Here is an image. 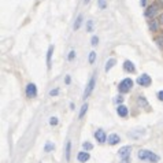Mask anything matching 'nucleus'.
Masks as SVG:
<instances>
[{
  "label": "nucleus",
  "instance_id": "f3484780",
  "mask_svg": "<svg viewBox=\"0 0 163 163\" xmlns=\"http://www.w3.org/2000/svg\"><path fill=\"white\" fill-rule=\"evenodd\" d=\"M70 152H71V143L67 141V144H66V159L67 160L70 159Z\"/></svg>",
  "mask_w": 163,
  "mask_h": 163
},
{
  "label": "nucleus",
  "instance_id": "dca6fc26",
  "mask_svg": "<svg viewBox=\"0 0 163 163\" xmlns=\"http://www.w3.org/2000/svg\"><path fill=\"white\" fill-rule=\"evenodd\" d=\"M158 26H159V22L158 21H151V23H149V29H151V32H156L158 30Z\"/></svg>",
  "mask_w": 163,
  "mask_h": 163
},
{
  "label": "nucleus",
  "instance_id": "c756f323",
  "mask_svg": "<svg viewBox=\"0 0 163 163\" xmlns=\"http://www.w3.org/2000/svg\"><path fill=\"white\" fill-rule=\"evenodd\" d=\"M115 102H116V103H119V104H121V103H122V102H123V97H122V96H116Z\"/></svg>",
  "mask_w": 163,
  "mask_h": 163
},
{
  "label": "nucleus",
  "instance_id": "7c9ffc66",
  "mask_svg": "<svg viewBox=\"0 0 163 163\" xmlns=\"http://www.w3.org/2000/svg\"><path fill=\"white\" fill-rule=\"evenodd\" d=\"M158 97H159V100H162L163 102V91H160L159 93H158Z\"/></svg>",
  "mask_w": 163,
  "mask_h": 163
},
{
  "label": "nucleus",
  "instance_id": "f704fd0d",
  "mask_svg": "<svg viewBox=\"0 0 163 163\" xmlns=\"http://www.w3.org/2000/svg\"><path fill=\"white\" fill-rule=\"evenodd\" d=\"M159 22H160V23H163V14L160 15V21H159Z\"/></svg>",
  "mask_w": 163,
  "mask_h": 163
},
{
  "label": "nucleus",
  "instance_id": "6e6552de",
  "mask_svg": "<svg viewBox=\"0 0 163 163\" xmlns=\"http://www.w3.org/2000/svg\"><path fill=\"white\" fill-rule=\"evenodd\" d=\"M95 137H96V140L99 141V143H106V140H107V136H106V132L102 129L96 130L95 132Z\"/></svg>",
  "mask_w": 163,
  "mask_h": 163
},
{
  "label": "nucleus",
  "instance_id": "cd10ccee",
  "mask_svg": "<svg viewBox=\"0 0 163 163\" xmlns=\"http://www.w3.org/2000/svg\"><path fill=\"white\" fill-rule=\"evenodd\" d=\"M156 44L159 45V47H163V37H159V39H156Z\"/></svg>",
  "mask_w": 163,
  "mask_h": 163
},
{
  "label": "nucleus",
  "instance_id": "2eb2a0df",
  "mask_svg": "<svg viewBox=\"0 0 163 163\" xmlns=\"http://www.w3.org/2000/svg\"><path fill=\"white\" fill-rule=\"evenodd\" d=\"M115 63H116V61L114 58H110L107 61V63H106V71H110L111 69H113L114 66H115Z\"/></svg>",
  "mask_w": 163,
  "mask_h": 163
},
{
  "label": "nucleus",
  "instance_id": "0eeeda50",
  "mask_svg": "<svg viewBox=\"0 0 163 163\" xmlns=\"http://www.w3.org/2000/svg\"><path fill=\"white\" fill-rule=\"evenodd\" d=\"M156 14H158V6H156V4L149 6L148 9H147V11H145V17L147 18H154Z\"/></svg>",
  "mask_w": 163,
  "mask_h": 163
},
{
  "label": "nucleus",
  "instance_id": "20e7f679",
  "mask_svg": "<svg viewBox=\"0 0 163 163\" xmlns=\"http://www.w3.org/2000/svg\"><path fill=\"white\" fill-rule=\"evenodd\" d=\"M151 82H152V80L148 74H141V75H138V78H137V84L140 86H148V85H151Z\"/></svg>",
  "mask_w": 163,
  "mask_h": 163
},
{
  "label": "nucleus",
  "instance_id": "473e14b6",
  "mask_svg": "<svg viewBox=\"0 0 163 163\" xmlns=\"http://www.w3.org/2000/svg\"><path fill=\"white\" fill-rule=\"evenodd\" d=\"M70 81H71V80H70V75H66V84H67V85L70 84Z\"/></svg>",
  "mask_w": 163,
  "mask_h": 163
},
{
  "label": "nucleus",
  "instance_id": "c9c22d12",
  "mask_svg": "<svg viewBox=\"0 0 163 163\" xmlns=\"http://www.w3.org/2000/svg\"><path fill=\"white\" fill-rule=\"evenodd\" d=\"M89 2H91V0H84V3H85V4H88Z\"/></svg>",
  "mask_w": 163,
  "mask_h": 163
},
{
  "label": "nucleus",
  "instance_id": "72a5a7b5",
  "mask_svg": "<svg viewBox=\"0 0 163 163\" xmlns=\"http://www.w3.org/2000/svg\"><path fill=\"white\" fill-rule=\"evenodd\" d=\"M145 2H147V0H141V6H143V7L145 6Z\"/></svg>",
  "mask_w": 163,
  "mask_h": 163
},
{
  "label": "nucleus",
  "instance_id": "9d476101",
  "mask_svg": "<svg viewBox=\"0 0 163 163\" xmlns=\"http://www.w3.org/2000/svg\"><path fill=\"white\" fill-rule=\"evenodd\" d=\"M116 113H118L119 116H122V118H125V116L127 115V113H129V110H127L126 106L123 104H119L118 107H116Z\"/></svg>",
  "mask_w": 163,
  "mask_h": 163
},
{
  "label": "nucleus",
  "instance_id": "2f4dec72",
  "mask_svg": "<svg viewBox=\"0 0 163 163\" xmlns=\"http://www.w3.org/2000/svg\"><path fill=\"white\" fill-rule=\"evenodd\" d=\"M130 162V158H125V159H122L121 163H129Z\"/></svg>",
  "mask_w": 163,
  "mask_h": 163
},
{
  "label": "nucleus",
  "instance_id": "a878e982",
  "mask_svg": "<svg viewBox=\"0 0 163 163\" xmlns=\"http://www.w3.org/2000/svg\"><path fill=\"white\" fill-rule=\"evenodd\" d=\"M50 123L52 125V126H55V125H58V118H56V116H52V118L50 119Z\"/></svg>",
  "mask_w": 163,
  "mask_h": 163
},
{
  "label": "nucleus",
  "instance_id": "ddd939ff",
  "mask_svg": "<svg viewBox=\"0 0 163 163\" xmlns=\"http://www.w3.org/2000/svg\"><path fill=\"white\" fill-rule=\"evenodd\" d=\"M77 159L80 160L81 163H85L86 160L89 159V154H88V152H78V155H77Z\"/></svg>",
  "mask_w": 163,
  "mask_h": 163
},
{
  "label": "nucleus",
  "instance_id": "bb28decb",
  "mask_svg": "<svg viewBox=\"0 0 163 163\" xmlns=\"http://www.w3.org/2000/svg\"><path fill=\"white\" fill-rule=\"evenodd\" d=\"M91 44L92 45H97V43H99V37H96V36H93V37H92V40H91Z\"/></svg>",
  "mask_w": 163,
  "mask_h": 163
},
{
  "label": "nucleus",
  "instance_id": "412c9836",
  "mask_svg": "<svg viewBox=\"0 0 163 163\" xmlns=\"http://www.w3.org/2000/svg\"><path fill=\"white\" fill-rule=\"evenodd\" d=\"M54 148H55V145H54L52 143H50V141H48L47 145H45V152H50L51 149H54Z\"/></svg>",
  "mask_w": 163,
  "mask_h": 163
},
{
  "label": "nucleus",
  "instance_id": "f257e3e1",
  "mask_svg": "<svg viewBox=\"0 0 163 163\" xmlns=\"http://www.w3.org/2000/svg\"><path fill=\"white\" fill-rule=\"evenodd\" d=\"M138 159L140 160H148L151 163H156L159 160V156L156 154H154L152 151H148V149H141L138 152Z\"/></svg>",
  "mask_w": 163,
  "mask_h": 163
},
{
  "label": "nucleus",
  "instance_id": "9b49d317",
  "mask_svg": "<svg viewBox=\"0 0 163 163\" xmlns=\"http://www.w3.org/2000/svg\"><path fill=\"white\" fill-rule=\"evenodd\" d=\"M123 69H125V71H129V73H134L136 71L134 64H133V62H130V61H125Z\"/></svg>",
  "mask_w": 163,
  "mask_h": 163
},
{
  "label": "nucleus",
  "instance_id": "b1692460",
  "mask_svg": "<svg viewBox=\"0 0 163 163\" xmlns=\"http://www.w3.org/2000/svg\"><path fill=\"white\" fill-rule=\"evenodd\" d=\"M74 58H75V51L71 50V51L69 52V56H67V59H69V61H73Z\"/></svg>",
  "mask_w": 163,
  "mask_h": 163
},
{
  "label": "nucleus",
  "instance_id": "f03ea898",
  "mask_svg": "<svg viewBox=\"0 0 163 163\" xmlns=\"http://www.w3.org/2000/svg\"><path fill=\"white\" fill-rule=\"evenodd\" d=\"M132 88H133V80L132 78H125V80H122L118 85V89H119L121 93H126V92H129Z\"/></svg>",
  "mask_w": 163,
  "mask_h": 163
},
{
  "label": "nucleus",
  "instance_id": "1a4fd4ad",
  "mask_svg": "<svg viewBox=\"0 0 163 163\" xmlns=\"http://www.w3.org/2000/svg\"><path fill=\"white\" fill-rule=\"evenodd\" d=\"M107 141L110 145H115V144H118L119 141H121V137H119L118 134H115V133H113V134H110L107 137Z\"/></svg>",
  "mask_w": 163,
  "mask_h": 163
},
{
  "label": "nucleus",
  "instance_id": "f8f14e48",
  "mask_svg": "<svg viewBox=\"0 0 163 163\" xmlns=\"http://www.w3.org/2000/svg\"><path fill=\"white\" fill-rule=\"evenodd\" d=\"M52 54H54V45H50L47 52V69H51V59H52Z\"/></svg>",
  "mask_w": 163,
  "mask_h": 163
},
{
  "label": "nucleus",
  "instance_id": "423d86ee",
  "mask_svg": "<svg viewBox=\"0 0 163 163\" xmlns=\"http://www.w3.org/2000/svg\"><path fill=\"white\" fill-rule=\"evenodd\" d=\"M130 151H132V147L125 145L118 151V155L122 158V159H125V158H130Z\"/></svg>",
  "mask_w": 163,
  "mask_h": 163
},
{
  "label": "nucleus",
  "instance_id": "4468645a",
  "mask_svg": "<svg viewBox=\"0 0 163 163\" xmlns=\"http://www.w3.org/2000/svg\"><path fill=\"white\" fill-rule=\"evenodd\" d=\"M82 21H84V17L80 14V15H78V17H77V19H75L74 26H73V28H74V30H78V29L81 28V25H82Z\"/></svg>",
  "mask_w": 163,
  "mask_h": 163
},
{
  "label": "nucleus",
  "instance_id": "a211bd4d",
  "mask_svg": "<svg viewBox=\"0 0 163 163\" xmlns=\"http://www.w3.org/2000/svg\"><path fill=\"white\" fill-rule=\"evenodd\" d=\"M86 111H88V104H84L82 107H81V111H80V118H84V115L86 114Z\"/></svg>",
  "mask_w": 163,
  "mask_h": 163
},
{
  "label": "nucleus",
  "instance_id": "5701e85b",
  "mask_svg": "<svg viewBox=\"0 0 163 163\" xmlns=\"http://www.w3.org/2000/svg\"><path fill=\"white\" fill-rule=\"evenodd\" d=\"M99 7L100 10H104L107 7V3H106V0H99Z\"/></svg>",
  "mask_w": 163,
  "mask_h": 163
},
{
  "label": "nucleus",
  "instance_id": "393cba45",
  "mask_svg": "<svg viewBox=\"0 0 163 163\" xmlns=\"http://www.w3.org/2000/svg\"><path fill=\"white\" fill-rule=\"evenodd\" d=\"M92 28H93V21H88V23H86V30L92 32Z\"/></svg>",
  "mask_w": 163,
  "mask_h": 163
},
{
  "label": "nucleus",
  "instance_id": "4be33fe9",
  "mask_svg": "<svg viewBox=\"0 0 163 163\" xmlns=\"http://www.w3.org/2000/svg\"><path fill=\"white\" fill-rule=\"evenodd\" d=\"M138 102H140L141 104H143V106H144V107H145V108H148V103H147V100L144 99L143 96H140V97H138Z\"/></svg>",
  "mask_w": 163,
  "mask_h": 163
},
{
  "label": "nucleus",
  "instance_id": "39448f33",
  "mask_svg": "<svg viewBox=\"0 0 163 163\" xmlns=\"http://www.w3.org/2000/svg\"><path fill=\"white\" fill-rule=\"evenodd\" d=\"M26 96L28 97H36L37 96V86L33 82L28 84L26 86Z\"/></svg>",
  "mask_w": 163,
  "mask_h": 163
},
{
  "label": "nucleus",
  "instance_id": "aec40b11",
  "mask_svg": "<svg viewBox=\"0 0 163 163\" xmlns=\"http://www.w3.org/2000/svg\"><path fill=\"white\" fill-rule=\"evenodd\" d=\"M82 147H84V149H85V152H88V151H91L92 148H93V145H92L91 143H88V141H85V143L82 144Z\"/></svg>",
  "mask_w": 163,
  "mask_h": 163
},
{
  "label": "nucleus",
  "instance_id": "c85d7f7f",
  "mask_svg": "<svg viewBox=\"0 0 163 163\" xmlns=\"http://www.w3.org/2000/svg\"><path fill=\"white\" fill-rule=\"evenodd\" d=\"M59 93V89L58 88H56V89H54V91H51L50 92V95H51V96H56V95H58Z\"/></svg>",
  "mask_w": 163,
  "mask_h": 163
},
{
  "label": "nucleus",
  "instance_id": "6ab92c4d",
  "mask_svg": "<svg viewBox=\"0 0 163 163\" xmlns=\"http://www.w3.org/2000/svg\"><path fill=\"white\" fill-rule=\"evenodd\" d=\"M95 61H96V52L92 51V52H89V63H95Z\"/></svg>",
  "mask_w": 163,
  "mask_h": 163
},
{
  "label": "nucleus",
  "instance_id": "7ed1b4c3",
  "mask_svg": "<svg viewBox=\"0 0 163 163\" xmlns=\"http://www.w3.org/2000/svg\"><path fill=\"white\" fill-rule=\"evenodd\" d=\"M95 84H96V74H95V75H92V78H91V80H89L88 85H86L85 91H84V99H86V97H89V96H91L92 91H93V88H95Z\"/></svg>",
  "mask_w": 163,
  "mask_h": 163
}]
</instances>
